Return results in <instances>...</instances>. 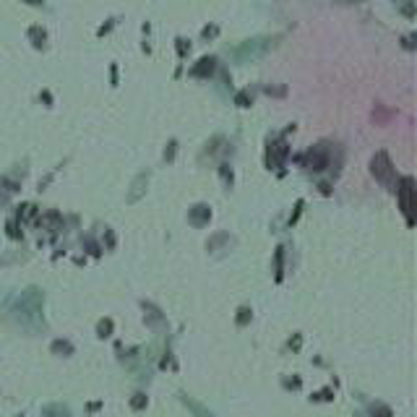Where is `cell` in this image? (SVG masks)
<instances>
[{
	"instance_id": "cell-1",
	"label": "cell",
	"mask_w": 417,
	"mask_h": 417,
	"mask_svg": "<svg viewBox=\"0 0 417 417\" xmlns=\"http://www.w3.org/2000/svg\"><path fill=\"white\" fill-rule=\"evenodd\" d=\"M402 209H404L407 219L412 222V182L410 180H404V188H402Z\"/></svg>"
}]
</instances>
